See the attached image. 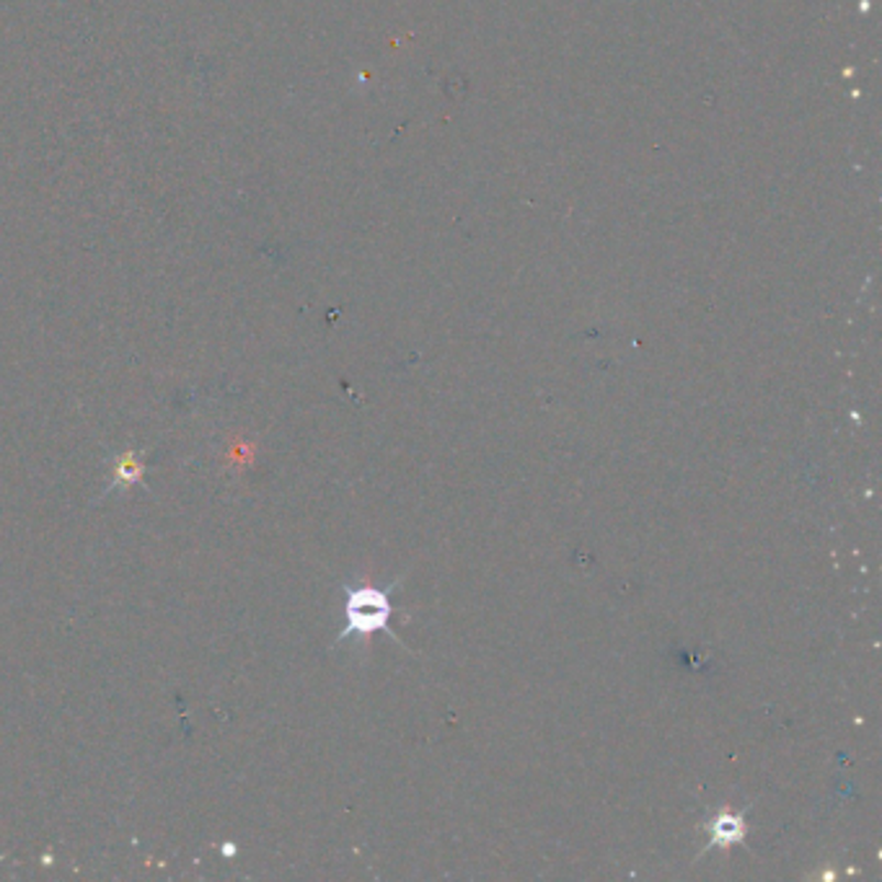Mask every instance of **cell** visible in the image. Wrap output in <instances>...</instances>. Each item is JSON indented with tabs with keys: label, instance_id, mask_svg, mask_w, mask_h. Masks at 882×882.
Wrapping results in <instances>:
<instances>
[{
	"label": "cell",
	"instance_id": "6da1fadb",
	"mask_svg": "<svg viewBox=\"0 0 882 882\" xmlns=\"http://www.w3.org/2000/svg\"><path fill=\"white\" fill-rule=\"evenodd\" d=\"M404 583V575L396 577L394 583H388L386 587H373V585H344V627L337 637V644L352 642H367L373 635L386 629V635L396 637L392 629H388V621H392L394 606H392V593Z\"/></svg>",
	"mask_w": 882,
	"mask_h": 882
},
{
	"label": "cell",
	"instance_id": "7a4b0ae2",
	"mask_svg": "<svg viewBox=\"0 0 882 882\" xmlns=\"http://www.w3.org/2000/svg\"><path fill=\"white\" fill-rule=\"evenodd\" d=\"M748 811H751V805L740 807V811H717L715 815H709V818L704 820V830H707L709 844L704 847L702 855H707L712 849H730L738 847V844H746Z\"/></svg>",
	"mask_w": 882,
	"mask_h": 882
},
{
	"label": "cell",
	"instance_id": "3957f363",
	"mask_svg": "<svg viewBox=\"0 0 882 882\" xmlns=\"http://www.w3.org/2000/svg\"><path fill=\"white\" fill-rule=\"evenodd\" d=\"M145 463L141 461V453L137 451H124L114 459L112 463V484H109L107 492H120L122 487H132V484L143 482ZM104 492V495H107Z\"/></svg>",
	"mask_w": 882,
	"mask_h": 882
}]
</instances>
